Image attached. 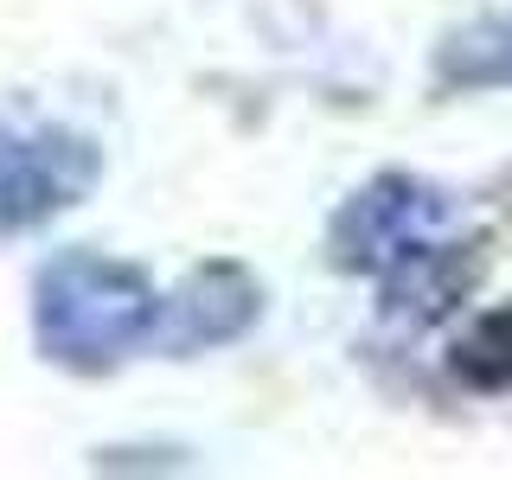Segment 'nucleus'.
<instances>
[{"instance_id": "1", "label": "nucleus", "mask_w": 512, "mask_h": 480, "mask_svg": "<svg viewBox=\"0 0 512 480\" xmlns=\"http://www.w3.org/2000/svg\"><path fill=\"white\" fill-rule=\"evenodd\" d=\"M39 327L58 346V359H122L154 327V295L135 269L103 256H64L39 282Z\"/></svg>"}, {"instance_id": "2", "label": "nucleus", "mask_w": 512, "mask_h": 480, "mask_svg": "<svg viewBox=\"0 0 512 480\" xmlns=\"http://www.w3.org/2000/svg\"><path fill=\"white\" fill-rule=\"evenodd\" d=\"M84 180H90V154L77 141H58V135L20 141L0 128V224L58 212L84 192Z\"/></svg>"}, {"instance_id": "3", "label": "nucleus", "mask_w": 512, "mask_h": 480, "mask_svg": "<svg viewBox=\"0 0 512 480\" xmlns=\"http://www.w3.org/2000/svg\"><path fill=\"white\" fill-rule=\"evenodd\" d=\"M442 71L461 77V84H512V20L461 32V39L448 45Z\"/></svg>"}, {"instance_id": "4", "label": "nucleus", "mask_w": 512, "mask_h": 480, "mask_svg": "<svg viewBox=\"0 0 512 480\" xmlns=\"http://www.w3.org/2000/svg\"><path fill=\"white\" fill-rule=\"evenodd\" d=\"M455 365H461L468 378H480V384L512 378V308L487 314V320H474V333L455 346Z\"/></svg>"}]
</instances>
